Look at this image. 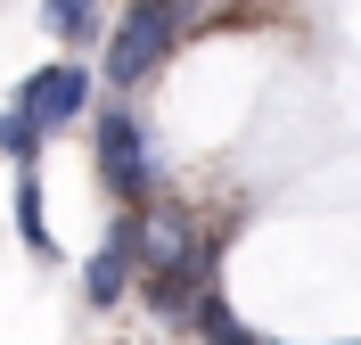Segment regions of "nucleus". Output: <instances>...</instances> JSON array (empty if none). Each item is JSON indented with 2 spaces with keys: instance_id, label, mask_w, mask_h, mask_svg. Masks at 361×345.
<instances>
[{
  "instance_id": "6e6552de",
  "label": "nucleus",
  "mask_w": 361,
  "mask_h": 345,
  "mask_svg": "<svg viewBox=\"0 0 361 345\" xmlns=\"http://www.w3.org/2000/svg\"><path fill=\"white\" fill-rule=\"evenodd\" d=\"M189 329H197L205 345H271V337H255V329L238 321V313H230V304L214 296V288H205V304H197V313H189Z\"/></svg>"
},
{
  "instance_id": "9d476101",
  "label": "nucleus",
  "mask_w": 361,
  "mask_h": 345,
  "mask_svg": "<svg viewBox=\"0 0 361 345\" xmlns=\"http://www.w3.org/2000/svg\"><path fill=\"white\" fill-rule=\"evenodd\" d=\"M42 25L58 42H90L99 33V0H42Z\"/></svg>"
},
{
  "instance_id": "7ed1b4c3",
  "label": "nucleus",
  "mask_w": 361,
  "mask_h": 345,
  "mask_svg": "<svg viewBox=\"0 0 361 345\" xmlns=\"http://www.w3.org/2000/svg\"><path fill=\"white\" fill-rule=\"evenodd\" d=\"M17 107L42 123V132H58V123H74V115L90 107V66H74V58H58V66H42L33 83L17 91Z\"/></svg>"
},
{
  "instance_id": "1a4fd4ad",
  "label": "nucleus",
  "mask_w": 361,
  "mask_h": 345,
  "mask_svg": "<svg viewBox=\"0 0 361 345\" xmlns=\"http://www.w3.org/2000/svg\"><path fill=\"white\" fill-rule=\"evenodd\" d=\"M42 123H33V115H25V107H0V157H8V164H33V157H42Z\"/></svg>"
},
{
  "instance_id": "f03ea898",
  "label": "nucleus",
  "mask_w": 361,
  "mask_h": 345,
  "mask_svg": "<svg viewBox=\"0 0 361 345\" xmlns=\"http://www.w3.org/2000/svg\"><path fill=\"white\" fill-rule=\"evenodd\" d=\"M99 173H107V189L123 198V206H148V189H157V173H148V140H140V123L123 107L99 115Z\"/></svg>"
},
{
  "instance_id": "39448f33",
  "label": "nucleus",
  "mask_w": 361,
  "mask_h": 345,
  "mask_svg": "<svg viewBox=\"0 0 361 345\" xmlns=\"http://www.w3.org/2000/svg\"><path fill=\"white\" fill-rule=\"evenodd\" d=\"M132 279H140V222L123 214V222L107 230V247L82 263V296H90V304H115L123 288H132Z\"/></svg>"
},
{
  "instance_id": "f257e3e1",
  "label": "nucleus",
  "mask_w": 361,
  "mask_h": 345,
  "mask_svg": "<svg viewBox=\"0 0 361 345\" xmlns=\"http://www.w3.org/2000/svg\"><path fill=\"white\" fill-rule=\"evenodd\" d=\"M180 17H189V0H132L123 25H115V42H107V66H99V74H107L115 91H140V83L173 58Z\"/></svg>"
},
{
  "instance_id": "0eeeda50",
  "label": "nucleus",
  "mask_w": 361,
  "mask_h": 345,
  "mask_svg": "<svg viewBox=\"0 0 361 345\" xmlns=\"http://www.w3.org/2000/svg\"><path fill=\"white\" fill-rule=\"evenodd\" d=\"M17 238L58 263V238H49V222H42V181H33V164H17Z\"/></svg>"
},
{
  "instance_id": "423d86ee",
  "label": "nucleus",
  "mask_w": 361,
  "mask_h": 345,
  "mask_svg": "<svg viewBox=\"0 0 361 345\" xmlns=\"http://www.w3.org/2000/svg\"><path fill=\"white\" fill-rule=\"evenodd\" d=\"M197 304H205V263H180V272H157V279H148V313H157V321H180V329H189Z\"/></svg>"
},
{
  "instance_id": "20e7f679",
  "label": "nucleus",
  "mask_w": 361,
  "mask_h": 345,
  "mask_svg": "<svg viewBox=\"0 0 361 345\" xmlns=\"http://www.w3.org/2000/svg\"><path fill=\"white\" fill-rule=\"evenodd\" d=\"M140 272H180V263H197V222H189V206H140Z\"/></svg>"
}]
</instances>
